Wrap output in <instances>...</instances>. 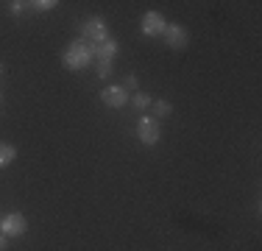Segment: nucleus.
<instances>
[{
	"instance_id": "f257e3e1",
	"label": "nucleus",
	"mask_w": 262,
	"mask_h": 251,
	"mask_svg": "<svg viewBox=\"0 0 262 251\" xmlns=\"http://www.w3.org/2000/svg\"><path fill=\"white\" fill-rule=\"evenodd\" d=\"M90 61H95V45L86 42L84 36L73 39L70 45H67V50L61 53V65H64L67 70H84V67H90Z\"/></svg>"
},
{
	"instance_id": "f03ea898",
	"label": "nucleus",
	"mask_w": 262,
	"mask_h": 251,
	"mask_svg": "<svg viewBox=\"0 0 262 251\" xmlns=\"http://www.w3.org/2000/svg\"><path fill=\"white\" fill-rule=\"evenodd\" d=\"M137 137H140V142L142 145H157L159 142V137H162V131H159V120L157 117H140L137 120Z\"/></svg>"
},
{
	"instance_id": "7ed1b4c3",
	"label": "nucleus",
	"mask_w": 262,
	"mask_h": 251,
	"mask_svg": "<svg viewBox=\"0 0 262 251\" xmlns=\"http://www.w3.org/2000/svg\"><path fill=\"white\" fill-rule=\"evenodd\" d=\"M26 229H28V221H26V215H20V212H9V215L0 218V232H3L9 240L11 237H23Z\"/></svg>"
},
{
	"instance_id": "20e7f679",
	"label": "nucleus",
	"mask_w": 262,
	"mask_h": 251,
	"mask_svg": "<svg viewBox=\"0 0 262 251\" xmlns=\"http://www.w3.org/2000/svg\"><path fill=\"white\" fill-rule=\"evenodd\" d=\"M81 36H84L86 42H92V45H101L103 39H109V34H106V20L103 17H90V20L84 23V28H81Z\"/></svg>"
},
{
	"instance_id": "39448f33",
	"label": "nucleus",
	"mask_w": 262,
	"mask_h": 251,
	"mask_svg": "<svg viewBox=\"0 0 262 251\" xmlns=\"http://www.w3.org/2000/svg\"><path fill=\"white\" fill-rule=\"evenodd\" d=\"M162 39H165V45H167V48H173V50H184V48H187V42H190V34H187L184 25L173 23V25H167V28H165Z\"/></svg>"
},
{
	"instance_id": "423d86ee",
	"label": "nucleus",
	"mask_w": 262,
	"mask_h": 251,
	"mask_svg": "<svg viewBox=\"0 0 262 251\" xmlns=\"http://www.w3.org/2000/svg\"><path fill=\"white\" fill-rule=\"evenodd\" d=\"M165 28H167V23H165V17H162L159 11H145V14H142L140 31L145 36H162V34H165Z\"/></svg>"
},
{
	"instance_id": "0eeeda50",
	"label": "nucleus",
	"mask_w": 262,
	"mask_h": 251,
	"mask_svg": "<svg viewBox=\"0 0 262 251\" xmlns=\"http://www.w3.org/2000/svg\"><path fill=\"white\" fill-rule=\"evenodd\" d=\"M128 98L131 95L123 90L120 84H112V87H106V90L101 92V100H103L106 106H112V109H123V106L128 103Z\"/></svg>"
},
{
	"instance_id": "6e6552de",
	"label": "nucleus",
	"mask_w": 262,
	"mask_h": 251,
	"mask_svg": "<svg viewBox=\"0 0 262 251\" xmlns=\"http://www.w3.org/2000/svg\"><path fill=\"white\" fill-rule=\"evenodd\" d=\"M115 56H117V42L115 39H103L101 45H95V59L115 61Z\"/></svg>"
},
{
	"instance_id": "1a4fd4ad",
	"label": "nucleus",
	"mask_w": 262,
	"mask_h": 251,
	"mask_svg": "<svg viewBox=\"0 0 262 251\" xmlns=\"http://www.w3.org/2000/svg\"><path fill=\"white\" fill-rule=\"evenodd\" d=\"M151 112H154L151 117H157V120H162V117H170V115H173V103H170V100L157 98V100L151 103Z\"/></svg>"
},
{
	"instance_id": "9d476101",
	"label": "nucleus",
	"mask_w": 262,
	"mask_h": 251,
	"mask_svg": "<svg viewBox=\"0 0 262 251\" xmlns=\"http://www.w3.org/2000/svg\"><path fill=\"white\" fill-rule=\"evenodd\" d=\"M128 100L134 103V109H137V112H145V109H151V103H154V98L148 95V92H140V90H137V92H134V95H131Z\"/></svg>"
},
{
	"instance_id": "9b49d317",
	"label": "nucleus",
	"mask_w": 262,
	"mask_h": 251,
	"mask_svg": "<svg viewBox=\"0 0 262 251\" xmlns=\"http://www.w3.org/2000/svg\"><path fill=\"white\" fill-rule=\"evenodd\" d=\"M14 159H17V148L9 145V142H0V168H9Z\"/></svg>"
},
{
	"instance_id": "f8f14e48",
	"label": "nucleus",
	"mask_w": 262,
	"mask_h": 251,
	"mask_svg": "<svg viewBox=\"0 0 262 251\" xmlns=\"http://www.w3.org/2000/svg\"><path fill=\"white\" fill-rule=\"evenodd\" d=\"M28 6H31V9H36V11H53L59 3H56V0H36V3H28Z\"/></svg>"
},
{
	"instance_id": "ddd939ff",
	"label": "nucleus",
	"mask_w": 262,
	"mask_h": 251,
	"mask_svg": "<svg viewBox=\"0 0 262 251\" xmlns=\"http://www.w3.org/2000/svg\"><path fill=\"white\" fill-rule=\"evenodd\" d=\"M120 87H123V90L128 92V95H131V92H137V87H140V78H137V75H126Z\"/></svg>"
},
{
	"instance_id": "4468645a",
	"label": "nucleus",
	"mask_w": 262,
	"mask_h": 251,
	"mask_svg": "<svg viewBox=\"0 0 262 251\" xmlns=\"http://www.w3.org/2000/svg\"><path fill=\"white\" fill-rule=\"evenodd\" d=\"M95 67H98V75H101V78H109V75H112V61L95 59Z\"/></svg>"
},
{
	"instance_id": "2eb2a0df",
	"label": "nucleus",
	"mask_w": 262,
	"mask_h": 251,
	"mask_svg": "<svg viewBox=\"0 0 262 251\" xmlns=\"http://www.w3.org/2000/svg\"><path fill=\"white\" fill-rule=\"evenodd\" d=\"M26 9H28V3H20V0H14V3H9V11H11V14H23Z\"/></svg>"
},
{
	"instance_id": "dca6fc26",
	"label": "nucleus",
	"mask_w": 262,
	"mask_h": 251,
	"mask_svg": "<svg viewBox=\"0 0 262 251\" xmlns=\"http://www.w3.org/2000/svg\"><path fill=\"white\" fill-rule=\"evenodd\" d=\"M0 251H9V237L0 232Z\"/></svg>"
},
{
	"instance_id": "f3484780",
	"label": "nucleus",
	"mask_w": 262,
	"mask_h": 251,
	"mask_svg": "<svg viewBox=\"0 0 262 251\" xmlns=\"http://www.w3.org/2000/svg\"><path fill=\"white\" fill-rule=\"evenodd\" d=\"M0 75H3V61H0Z\"/></svg>"
},
{
	"instance_id": "a211bd4d",
	"label": "nucleus",
	"mask_w": 262,
	"mask_h": 251,
	"mask_svg": "<svg viewBox=\"0 0 262 251\" xmlns=\"http://www.w3.org/2000/svg\"><path fill=\"white\" fill-rule=\"evenodd\" d=\"M0 100H3V95H0Z\"/></svg>"
}]
</instances>
